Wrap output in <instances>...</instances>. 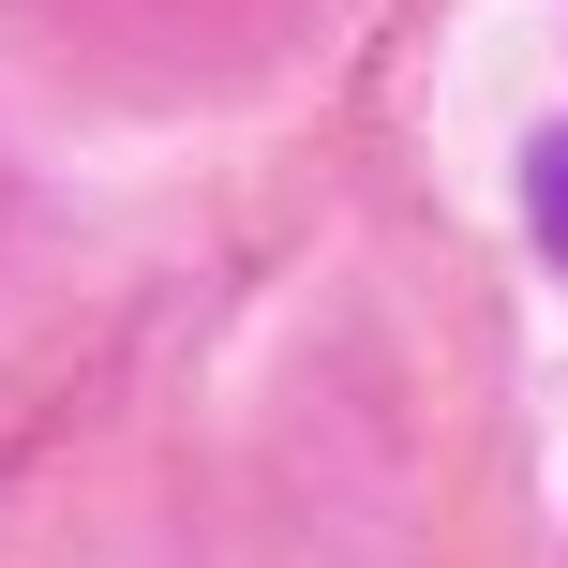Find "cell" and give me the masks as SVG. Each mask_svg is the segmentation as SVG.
Wrapping results in <instances>:
<instances>
[{
    "label": "cell",
    "instance_id": "6da1fadb",
    "mask_svg": "<svg viewBox=\"0 0 568 568\" xmlns=\"http://www.w3.org/2000/svg\"><path fill=\"white\" fill-rule=\"evenodd\" d=\"M539 240H554V255H568V135L539 150Z\"/></svg>",
    "mask_w": 568,
    "mask_h": 568
}]
</instances>
